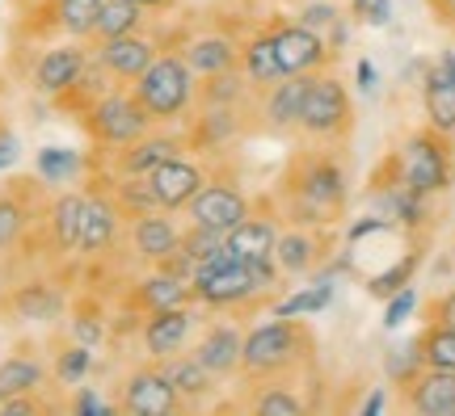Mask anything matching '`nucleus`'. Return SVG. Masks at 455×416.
<instances>
[{
    "mask_svg": "<svg viewBox=\"0 0 455 416\" xmlns=\"http://www.w3.org/2000/svg\"><path fill=\"white\" fill-rule=\"evenodd\" d=\"M346 147L299 144L283 169L275 207L287 224L308 227H338L350 215V169H346Z\"/></svg>",
    "mask_w": 455,
    "mask_h": 416,
    "instance_id": "nucleus-1",
    "label": "nucleus"
},
{
    "mask_svg": "<svg viewBox=\"0 0 455 416\" xmlns=\"http://www.w3.org/2000/svg\"><path fill=\"white\" fill-rule=\"evenodd\" d=\"M287 278L278 273L275 261H241L228 253V244L212 261H203L190 278V299L212 316H253L270 307L275 290Z\"/></svg>",
    "mask_w": 455,
    "mask_h": 416,
    "instance_id": "nucleus-2",
    "label": "nucleus"
},
{
    "mask_svg": "<svg viewBox=\"0 0 455 416\" xmlns=\"http://www.w3.org/2000/svg\"><path fill=\"white\" fill-rule=\"evenodd\" d=\"M321 341L312 333L308 316H275L266 324L244 328L241 345V383H261V379H287L316 362Z\"/></svg>",
    "mask_w": 455,
    "mask_h": 416,
    "instance_id": "nucleus-3",
    "label": "nucleus"
},
{
    "mask_svg": "<svg viewBox=\"0 0 455 416\" xmlns=\"http://www.w3.org/2000/svg\"><path fill=\"white\" fill-rule=\"evenodd\" d=\"M131 93L156 127H178L198 106V76L181 59V51H161L144 67V76L131 84Z\"/></svg>",
    "mask_w": 455,
    "mask_h": 416,
    "instance_id": "nucleus-4",
    "label": "nucleus"
},
{
    "mask_svg": "<svg viewBox=\"0 0 455 416\" xmlns=\"http://www.w3.org/2000/svg\"><path fill=\"white\" fill-rule=\"evenodd\" d=\"M299 144H325V147H350L355 139V97L338 72H316L304 93V110L295 122Z\"/></svg>",
    "mask_w": 455,
    "mask_h": 416,
    "instance_id": "nucleus-5",
    "label": "nucleus"
},
{
    "mask_svg": "<svg viewBox=\"0 0 455 416\" xmlns=\"http://www.w3.org/2000/svg\"><path fill=\"white\" fill-rule=\"evenodd\" d=\"M396 177L422 198H439L455 185V139L435 127H413L405 144L392 152Z\"/></svg>",
    "mask_w": 455,
    "mask_h": 416,
    "instance_id": "nucleus-6",
    "label": "nucleus"
},
{
    "mask_svg": "<svg viewBox=\"0 0 455 416\" xmlns=\"http://www.w3.org/2000/svg\"><path fill=\"white\" fill-rule=\"evenodd\" d=\"M84 118V130H89V139L106 152L114 147H127L131 139H140L144 130H152L156 122L148 118V110L135 101L131 93V84H110L106 93H98L89 106L81 110Z\"/></svg>",
    "mask_w": 455,
    "mask_h": 416,
    "instance_id": "nucleus-7",
    "label": "nucleus"
},
{
    "mask_svg": "<svg viewBox=\"0 0 455 416\" xmlns=\"http://www.w3.org/2000/svg\"><path fill=\"white\" fill-rule=\"evenodd\" d=\"M270 34H275L283 76H316V72H329L338 59V51L295 17H270Z\"/></svg>",
    "mask_w": 455,
    "mask_h": 416,
    "instance_id": "nucleus-8",
    "label": "nucleus"
},
{
    "mask_svg": "<svg viewBox=\"0 0 455 416\" xmlns=\"http://www.w3.org/2000/svg\"><path fill=\"white\" fill-rule=\"evenodd\" d=\"M118 412L127 416H173V412H186L181 396L173 391V383L164 379L161 362H140L123 374L118 383Z\"/></svg>",
    "mask_w": 455,
    "mask_h": 416,
    "instance_id": "nucleus-9",
    "label": "nucleus"
},
{
    "mask_svg": "<svg viewBox=\"0 0 455 416\" xmlns=\"http://www.w3.org/2000/svg\"><path fill=\"white\" fill-rule=\"evenodd\" d=\"M198 324H203V307L198 303H178V307H164V311H148L144 328H140L144 357L164 362V357H173V353H186L198 333Z\"/></svg>",
    "mask_w": 455,
    "mask_h": 416,
    "instance_id": "nucleus-10",
    "label": "nucleus"
},
{
    "mask_svg": "<svg viewBox=\"0 0 455 416\" xmlns=\"http://www.w3.org/2000/svg\"><path fill=\"white\" fill-rule=\"evenodd\" d=\"M241 345H244L241 324L232 320V316H215V320L198 324L195 341H190V353L212 370L220 383H228V379H236V374H241Z\"/></svg>",
    "mask_w": 455,
    "mask_h": 416,
    "instance_id": "nucleus-11",
    "label": "nucleus"
},
{
    "mask_svg": "<svg viewBox=\"0 0 455 416\" xmlns=\"http://www.w3.org/2000/svg\"><path fill=\"white\" fill-rule=\"evenodd\" d=\"M89 51H93V64L114 84H135L144 76V67L161 55V43L144 26V30H135V34H118V38H106V43H93Z\"/></svg>",
    "mask_w": 455,
    "mask_h": 416,
    "instance_id": "nucleus-12",
    "label": "nucleus"
},
{
    "mask_svg": "<svg viewBox=\"0 0 455 416\" xmlns=\"http://www.w3.org/2000/svg\"><path fill=\"white\" fill-rule=\"evenodd\" d=\"M329 227H308V224H287L278 227L275 240V265L278 273L291 282V278H308L329 261V248L333 240L325 236Z\"/></svg>",
    "mask_w": 455,
    "mask_h": 416,
    "instance_id": "nucleus-13",
    "label": "nucleus"
},
{
    "mask_svg": "<svg viewBox=\"0 0 455 416\" xmlns=\"http://www.w3.org/2000/svg\"><path fill=\"white\" fill-rule=\"evenodd\" d=\"M249 207H253V202H249V193H244L236 181H212V177H207V185L190 198L186 215H190L195 227H207V232L228 236V232L249 215Z\"/></svg>",
    "mask_w": 455,
    "mask_h": 416,
    "instance_id": "nucleus-14",
    "label": "nucleus"
},
{
    "mask_svg": "<svg viewBox=\"0 0 455 416\" xmlns=\"http://www.w3.org/2000/svg\"><path fill=\"white\" fill-rule=\"evenodd\" d=\"M253 106H195L186 118V144L190 152H224L249 130Z\"/></svg>",
    "mask_w": 455,
    "mask_h": 416,
    "instance_id": "nucleus-15",
    "label": "nucleus"
},
{
    "mask_svg": "<svg viewBox=\"0 0 455 416\" xmlns=\"http://www.w3.org/2000/svg\"><path fill=\"white\" fill-rule=\"evenodd\" d=\"M89 59H93V51L84 47L81 38L55 43V47H47L38 55V64H34V72H30V84L43 97H55V101H60L68 89H76V81H81L84 67H89Z\"/></svg>",
    "mask_w": 455,
    "mask_h": 416,
    "instance_id": "nucleus-16",
    "label": "nucleus"
},
{
    "mask_svg": "<svg viewBox=\"0 0 455 416\" xmlns=\"http://www.w3.org/2000/svg\"><path fill=\"white\" fill-rule=\"evenodd\" d=\"M178 152H190L186 130L152 127V130H144L140 139H131L127 147H114L110 173L114 177H148L156 164H164L169 156H178Z\"/></svg>",
    "mask_w": 455,
    "mask_h": 416,
    "instance_id": "nucleus-17",
    "label": "nucleus"
},
{
    "mask_svg": "<svg viewBox=\"0 0 455 416\" xmlns=\"http://www.w3.org/2000/svg\"><path fill=\"white\" fill-rule=\"evenodd\" d=\"M396 408L413 416H455V370L422 366L409 383L396 387Z\"/></svg>",
    "mask_w": 455,
    "mask_h": 416,
    "instance_id": "nucleus-18",
    "label": "nucleus"
},
{
    "mask_svg": "<svg viewBox=\"0 0 455 416\" xmlns=\"http://www.w3.org/2000/svg\"><path fill=\"white\" fill-rule=\"evenodd\" d=\"M148 185L156 193V207L178 215V210L190 207V198L207 185V169H203L195 156L178 152V156H169L164 164H156V169L148 173Z\"/></svg>",
    "mask_w": 455,
    "mask_h": 416,
    "instance_id": "nucleus-19",
    "label": "nucleus"
},
{
    "mask_svg": "<svg viewBox=\"0 0 455 416\" xmlns=\"http://www.w3.org/2000/svg\"><path fill=\"white\" fill-rule=\"evenodd\" d=\"M278 227H283V215H278L275 198H266L261 207H249V215L224 236L228 253L241 261H275Z\"/></svg>",
    "mask_w": 455,
    "mask_h": 416,
    "instance_id": "nucleus-20",
    "label": "nucleus"
},
{
    "mask_svg": "<svg viewBox=\"0 0 455 416\" xmlns=\"http://www.w3.org/2000/svg\"><path fill=\"white\" fill-rule=\"evenodd\" d=\"M308 81L312 76H278L275 84H266V89L253 97V110H258L261 127L270 130V135H295Z\"/></svg>",
    "mask_w": 455,
    "mask_h": 416,
    "instance_id": "nucleus-21",
    "label": "nucleus"
},
{
    "mask_svg": "<svg viewBox=\"0 0 455 416\" xmlns=\"http://www.w3.org/2000/svg\"><path fill=\"white\" fill-rule=\"evenodd\" d=\"M123 210L114 207L110 190H84V219H81V240L76 253L81 256H106L123 236Z\"/></svg>",
    "mask_w": 455,
    "mask_h": 416,
    "instance_id": "nucleus-22",
    "label": "nucleus"
},
{
    "mask_svg": "<svg viewBox=\"0 0 455 416\" xmlns=\"http://www.w3.org/2000/svg\"><path fill=\"white\" fill-rule=\"evenodd\" d=\"M127 244L135 261H144V265L169 261L181 244V227L173 224V210H148L140 219H127Z\"/></svg>",
    "mask_w": 455,
    "mask_h": 416,
    "instance_id": "nucleus-23",
    "label": "nucleus"
},
{
    "mask_svg": "<svg viewBox=\"0 0 455 416\" xmlns=\"http://www.w3.org/2000/svg\"><path fill=\"white\" fill-rule=\"evenodd\" d=\"M181 59L190 64L198 81L203 76H220V72H232V67L241 64V38L228 30H207V34H195V38H186L181 43Z\"/></svg>",
    "mask_w": 455,
    "mask_h": 416,
    "instance_id": "nucleus-24",
    "label": "nucleus"
},
{
    "mask_svg": "<svg viewBox=\"0 0 455 416\" xmlns=\"http://www.w3.org/2000/svg\"><path fill=\"white\" fill-rule=\"evenodd\" d=\"M161 370H164V379L173 383V391L181 396L186 408H203V404L220 391V379L198 362L195 353H173V357H164L161 362Z\"/></svg>",
    "mask_w": 455,
    "mask_h": 416,
    "instance_id": "nucleus-25",
    "label": "nucleus"
},
{
    "mask_svg": "<svg viewBox=\"0 0 455 416\" xmlns=\"http://www.w3.org/2000/svg\"><path fill=\"white\" fill-rule=\"evenodd\" d=\"M241 76L253 84V93H261L266 84H275L283 76V67H278V51H275V34H270V21L258 26V30H249L241 38Z\"/></svg>",
    "mask_w": 455,
    "mask_h": 416,
    "instance_id": "nucleus-26",
    "label": "nucleus"
},
{
    "mask_svg": "<svg viewBox=\"0 0 455 416\" xmlns=\"http://www.w3.org/2000/svg\"><path fill=\"white\" fill-rule=\"evenodd\" d=\"M135 307L140 311H164V307H178V303H195L190 299V278H181V273L164 270V265H148V273L135 282Z\"/></svg>",
    "mask_w": 455,
    "mask_h": 416,
    "instance_id": "nucleus-27",
    "label": "nucleus"
},
{
    "mask_svg": "<svg viewBox=\"0 0 455 416\" xmlns=\"http://www.w3.org/2000/svg\"><path fill=\"white\" fill-rule=\"evenodd\" d=\"M81 219H84V190H60L47 202V236L55 244V253H76Z\"/></svg>",
    "mask_w": 455,
    "mask_h": 416,
    "instance_id": "nucleus-28",
    "label": "nucleus"
},
{
    "mask_svg": "<svg viewBox=\"0 0 455 416\" xmlns=\"http://www.w3.org/2000/svg\"><path fill=\"white\" fill-rule=\"evenodd\" d=\"M422 114H426V127L443 130L455 139V84L447 76L443 64H430L422 76Z\"/></svg>",
    "mask_w": 455,
    "mask_h": 416,
    "instance_id": "nucleus-29",
    "label": "nucleus"
},
{
    "mask_svg": "<svg viewBox=\"0 0 455 416\" xmlns=\"http://www.w3.org/2000/svg\"><path fill=\"white\" fill-rule=\"evenodd\" d=\"M4 303L13 311L17 320H34V324H47L64 311V294L55 282H26L17 286L13 294H4Z\"/></svg>",
    "mask_w": 455,
    "mask_h": 416,
    "instance_id": "nucleus-30",
    "label": "nucleus"
},
{
    "mask_svg": "<svg viewBox=\"0 0 455 416\" xmlns=\"http://www.w3.org/2000/svg\"><path fill=\"white\" fill-rule=\"evenodd\" d=\"M244 387H253V400L244 404L249 412H258V416H299V412H308V404L299 400L295 374H287V379H261V383H244Z\"/></svg>",
    "mask_w": 455,
    "mask_h": 416,
    "instance_id": "nucleus-31",
    "label": "nucleus"
},
{
    "mask_svg": "<svg viewBox=\"0 0 455 416\" xmlns=\"http://www.w3.org/2000/svg\"><path fill=\"white\" fill-rule=\"evenodd\" d=\"M51 383V366L34 353H13L0 362V400L21 396V391H47Z\"/></svg>",
    "mask_w": 455,
    "mask_h": 416,
    "instance_id": "nucleus-32",
    "label": "nucleus"
},
{
    "mask_svg": "<svg viewBox=\"0 0 455 416\" xmlns=\"http://www.w3.org/2000/svg\"><path fill=\"white\" fill-rule=\"evenodd\" d=\"M144 26H148V13L135 0H101L89 43H106V38H118V34H135V30H144Z\"/></svg>",
    "mask_w": 455,
    "mask_h": 416,
    "instance_id": "nucleus-33",
    "label": "nucleus"
},
{
    "mask_svg": "<svg viewBox=\"0 0 455 416\" xmlns=\"http://www.w3.org/2000/svg\"><path fill=\"white\" fill-rule=\"evenodd\" d=\"M26 181H13L9 190H0V253L17 248V240L30 227V198L21 190Z\"/></svg>",
    "mask_w": 455,
    "mask_h": 416,
    "instance_id": "nucleus-34",
    "label": "nucleus"
},
{
    "mask_svg": "<svg viewBox=\"0 0 455 416\" xmlns=\"http://www.w3.org/2000/svg\"><path fill=\"white\" fill-rule=\"evenodd\" d=\"M253 97L258 93H253V84L241 76V67L198 81V106H253Z\"/></svg>",
    "mask_w": 455,
    "mask_h": 416,
    "instance_id": "nucleus-35",
    "label": "nucleus"
},
{
    "mask_svg": "<svg viewBox=\"0 0 455 416\" xmlns=\"http://www.w3.org/2000/svg\"><path fill=\"white\" fill-rule=\"evenodd\" d=\"M110 198H114V207L123 210V219H140L148 210H161L156 207V193L148 185V177H114Z\"/></svg>",
    "mask_w": 455,
    "mask_h": 416,
    "instance_id": "nucleus-36",
    "label": "nucleus"
},
{
    "mask_svg": "<svg viewBox=\"0 0 455 416\" xmlns=\"http://www.w3.org/2000/svg\"><path fill=\"white\" fill-rule=\"evenodd\" d=\"M34 169H38V181H43V185H72V181L84 173V161L76 152H68V147H43Z\"/></svg>",
    "mask_w": 455,
    "mask_h": 416,
    "instance_id": "nucleus-37",
    "label": "nucleus"
},
{
    "mask_svg": "<svg viewBox=\"0 0 455 416\" xmlns=\"http://www.w3.org/2000/svg\"><path fill=\"white\" fill-rule=\"evenodd\" d=\"M89 370H93V345H84V341H72L64 349L55 353V362H51V379L60 387H76L89 379Z\"/></svg>",
    "mask_w": 455,
    "mask_h": 416,
    "instance_id": "nucleus-38",
    "label": "nucleus"
},
{
    "mask_svg": "<svg viewBox=\"0 0 455 416\" xmlns=\"http://www.w3.org/2000/svg\"><path fill=\"white\" fill-rule=\"evenodd\" d=\"M418 265H422V244H413L396 265H388L384 273H371L367 278V294H375V299H388L392 290H401L413 282V273H418Z\"/></svg>",
    "mask_w": 455,
    "mask_h": 416,
    "instance_id": "nucleus-39",
    "label": "nucleus"
},
{
    "mask_svg": "<svg viewBox=\"0 0 455 416\" xmlns=\"http://www.w3.org/2000/svg\"><path fill=\"white\" fill-rule=\"evenodd\" d=\"M418 353H422L426 366L455 370V328H443V324H422V333H418Z\"/></svg>",
    "mask_w": 455,
    "mask_h": 416,
    "instance_id": "nucleus-40",
    "label": "nucleus"
},
{
    "mask_svg": "<svg viewBox=\"0 0 455 416\" xmlns=\"http://www.w3.org/2000/svg\"><path fill=\"white\" fill-rule=\"evenodd\" d=\"M333 303V282H316V286L291 290L283 303H275V316H321Z\"/></svg>",
    "mask_w": 455,
    "mask_h": 416,
    "instance_id": "nucleus-41",
    "label": "nucleus"
},
{
    "mask_svg": "<svg viewBox=\"0 0 455 416\" xmlns=\"http://www.w3.org/2000/svg\"><path fill=\"white\" fill-rule=\"evenodd\" d=\"M295 21H304L308 30H316V34H321V38H325V43H329V47H333V51L341 47L338 38H333V34L341 30L338 0H308V4L299 9V17H295Z\"/></svg>",
    "mask_w": 455,
    "mask_h": 416,
    "instance_id": "nucleus-42",
    "label": "nucleus"
},
{
    "mask_svg": "<svg viewBox=\"0 0 455 416\" xmlns=\"http://www.w3.org/2000/svg\"><path fill=\"white\" fill-rule=\"evenodd\" d=\"M220 248H224V236H220V232H207V227H181V244H178V253L186 256V261H190V265H203V261H212L215 253H220Z\"/></svg>",
    "mask_w": 455,
    "mask_h": 416,
    "instance_id": "nucleus-43",
    "label": "nucleus"
},
{
    "mask_svg": "<svg viewBox=\"0 0 455 416\" xmlns=\"http://www.w3.org/2000/svg\"><path fill=\"white\" fill-rule=\"evenodd\" d=\"M426 362H422V353H418V336H409L405 345H396V349L384 357V370H388V379H392V387H401V383H409L418 370H422Z\"/></svg>",
    "mask_w": 455,
    "mask_h": 416,
    "instance_id": "nucleus-44",
    "label": "nucleus"
},
{
    "mask_svg": "<svg viewBox=\"0 0 455 416\" xmlns=\"http://www.w3.org/2000/svg\"><path fill=\"white\" fill-rule=\"evenodd\" d=\"M418 311V290H413V282L409 286H401V290H392L388 299H384V328H401V324L409 320Z\"/></svg>",
    "mask_w": 455,
    "mask_h": 416,
    "instance_id": "nucleus-45",
    "label": "nucleus"
},
{
    "mask_svg": "<svg viewBox=\"0 0 455 416\" xmlns=\"http://www.w3.org/2000/svg\"><path fill=\"white\" fill-rule=\"evenodd\" d=\"M68 412H76V416H114V412H118V404L101 400L98 387L76 383V387H72V404H68Z\"/></svg>",
    "mask_w": 455,
    "mask_h": 416,
    "instance_id": "nucleus-46",
    "label": "nucleus"
},
{
    "mask_svg": "<svg viewBox=\"0 0 455 416\" xmlns=\"http://www.w3.org/2000/svg\"><path fill=\"white\" fill-rule=\"evenodd\" d=\"M422 324H443V328H455V286L430 294L422 307Z\"/></svg>",
    "mask_w": 455,
    "mask_h": 416,
    "instance_id": "nucleus-47",
    "label": "nucleus"
},
{
    "mask_svg": "<svg viewBox=\"0 0 455 416\" xmlns=\"http://www.w3.org/2000/svg\"><path fill=\"white\" fill-rule=\"evenodd\" d=\"M55 404L43 400V391H21V396H9L0 400V416H34V412H51Z\"/></svg>",
    "mask_w": 455,
    "mask_h": 416,
    "instance_id": "nucleus-48",
    "label": "nucleus"
},
{
    "mask_svg": "<svg viewBox=\"0 0 455 416\" xmlns=\"http://www.w3.org/2000/svg\"><path fill=\"white\" fill-rule=\"evenodd\" d=\"M17 161H21V139H17L13 127H4V122H0V173H4V169H13Z\"/></svg>",
    "mask_w": 455,
    "mask_h": 416,
    "instance_id": "nucleus-49",
    "label": "nucleus"
},
{
    "mask_svg": "<svg viewBox=\"0 0 455 416\" xmlns=\"http://www.w3.org/2000/svg\"><path fill=\"white\" fill-rule=\"evenodd\" d=\"M392 404H388V387H367V396L358 400V416H379V412H388Z\"/></svg>",
    "mask_w": 455,
    "mask_h": 416,
    "instance_id": "nucleus-50",
    "label": "nucleus"
},
{
    "mask_svg": "<svg viewBox=\"0 0 455 416\" xmlns=\"http://www.w3.org/2000/svg\"><path fill=\"white\" fill-rule=\"evenodd\" d=\"M101 333H106V328H101L98 316H76V320H72V336L84 341V345H98Z\"/></svg>",
    "mask_w": 455,
    "mask_h": 416,
    "instance_id": "nucleus-51",
    "label": "nucleus"
},
{
    "mask_svg": "<svg viewBox=\"0 0 455 416\" xmlns=\"http://www.w3.org/2000/svg\"><path fill=\"white\" fill-rule=\"evenodd\" d=\"M426 9L435 17V26H443L447 34H455V0H426Z\"/></svg>",
    "mask_w": 455,
    "mask_h": 416,
    "instance_id": "nucleus-52",
    "label": "nucleus"
},
{
    "mask_svg": "<svg viewBox=\"0 0 455 416\" xmlns=\"http://www.w3.org/2000/svg\"><path fill=\"white\" fill-rule=\"evenodd\" d=\"M358 21H367V26H388L392 21V0H367V9L358 13Z\"/></svg>",
    "mask_w": 455,
    "mask_h": 416,
    "instance_id": "nucleus-53",
    "label": "nucleus"
},
{
    "mask_svg": "<svg viewBox=\"0 0 455 416\" xmlns=\"http://www.w3.org/2000/svg\"><path fill=\"white\" fill-rule=\"evenodd\" d=\"M358 89H363V93H371V89H375V67H371V59H358Z\"/></svg>",
    "mask_w": 455,
    "mask_h": 416,
    "instance_id": "nucleus-54",
    "label": "nucleus"
},
{
    "mask_svg": "<svg viewBox=\"0 0 455 416\" xmlns=\"http://www.w3.org/2000/svg\"><path fill=\"white\" fill-rule=\"evenodd\" d=\"M135 4H140L144 13H169V9H173L178 0H135Z\"/></svg>",
    "mask_w": 455,
    "mask_h": 416,
    "instance_id": "nucleus-55",
    "label": "nucleus"
},
{
    "mask_svg": "<svg viewBox=\"0 0 455 416\" xmlns=\"http://www.w3.org/2000/svg\"><path fill=\"white\" fill-rule=\"evenodd\" d=\"M443 67H447V76H451V84H455V51H443V59H439Z\"/></svg>",
    "mask_w": 455,
    "mask_h": 416,
    "instance_id": "nucleus-56",
    "label": "nucleus"
},
{
    "mask_svg": "<svg viewBox=\"0 0 455 416\" xmlns=\"http://www.w3.org/2000/svg\"><path fill=\"white\" fill-rule=\"evenodd\" d=\"M346 4H350V17H355V21H358V13L367 9V0H346Z\"/></svg>",
    "mask_w": 455,
    "mask_h": 416,
    "instance_id": "nucleus-57",
    "label": "nucleus"
},
{
    "mask_svg": "<svg viewBox=\"0 0 455 416\" xmlns=\"http://www.w3.org/2000/svg\"><path fill=\"white\" fill-rule=\"evenodd\" d=\"M4 294H9V286H4V270H0V299H4Z\"/></svg>",
    "mask_w": 455,
    "mask_h": 416,
    "instance_id": "nucleus-58",
    "label": "nucleus"
},
{
    "mask_svg": "<svg viewBox=\"0 0 455 416\" xmlns=\"http://www.w3.org/2000/svg\"><path fill=\"white\" fill-rule=\"evenodd\" d=\"M451 256H455V244H451Z\"/></svg>",
    "mask_w": 455,
    "mask_h": 416,
    "instance_id": "nucleus-59",
    "label": "nucleus"
}]
</instances>
